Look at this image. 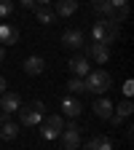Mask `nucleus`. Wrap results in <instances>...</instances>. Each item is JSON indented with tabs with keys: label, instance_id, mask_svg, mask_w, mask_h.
I'll return each instance as SVG.
<instances>
[{
	"label": "nucleus",
	"instance_id": "obj_4",
	"mask_svg": "<svg viewBox=\"0 0 134 150\" xmlns=\"http://www.w3.org/2000/svg\"><path fill=\"white\" fill-rule=\"evenodd\" d=\"M62 46H65V48H72V51L83 48V46H86L83 32H81V30H65V32H62Z\"/></svg>",
	"mask_w": 134,
	"mask_h": 150
},
{
	"label": "nucleus",
	"instance_id": "obj_1",
	"mask_svg": "<svg viewBox=\"0 0 134 150\" xmlns=\"http://www.w3.org/2000/svg\"><path fill=\"white\" fill-rule=\"evenodd\" d=\"M83 81H86V91H91L94 97H105V91H107L110 83H113V78H110L105 70H91Z\"/></svg>",
	"mask_w": 134,
	"mask_h": 150
},
{
	"label": "nucleus",
	"instance_id": "obj_21",
	"mask_svg": "<svg viewBox=\"0 0 134 150\" xmlns=\"http://www.w3.org/2000/svg\"><path fill=\"white\" fill-rule=\"evenodd\" d=\"M30 107H32V110H38V112H40V115H46V105H43L40 99H35V102H32Z\"/></svg>",
	"mask_w": 134,
	"mask_h": 150
},
{
	"label": "nucleus",
	"instance_id": "obj_13",
	"mask_svg": "<svg viewBox=\"0 0 134 150\" xmlns=\"http://www.w3.org/2000/svg\"><path fill=\"white\" fill-rule=\"evenodd\" d=\"M83 150H116L113 147V139L110 137H94V139H89L86 145H83Z\"/></svg>",
	"mask_w": 134,
	"mask_h": 150
},
{
	"label": "nucleus",
	"instance_id": "obj_5",
	"mask_svg": "<svg viewBox=\"0 0 134 150\" xmlns=\"http://www.w3.org/2000/svg\"><path fill=\"white\" fill-rule=\"evenodd\" d=\"M70 72L75 75V78H86V75L91 72V64L83 54H75L72 59H70Z\"/></svg>",
	"mask_w": 134,
	"mask_h": 150
},
{
	"label": "nucleus",
	"instance_id": "obj_28",
	"mask_svg": "<svg viewBox=\"0 0 134 150\" xmlns=\"http://www.w3.org/2000/svg\"><path fill=\"white\" fill-rule=\"evenodd\" d=\"M91 3H94V6H97V3H105V0H91Z\"/></svg>",
	"mask_w": 134,
	"mask_h": 150
},
{
	"label": "nucleus",
	"instance_id": "obj_24",
	"mask_svg": "<svg viewBox=\"0 0 134 150\" xmlns=\"http://www.w3.org/2000/svg\"><path fill=\"white\" fill-rule=\"evenodd\" d=\"M123 94H126V97H131V94H134V81H126V83H123Z\"/></svg>",
	"mask_w": 134,
	"mask_h": 150
},
{
	"label": "nucleus",
	"instance_id": "obj_6",
	"mask_svg": "<svg viewBox=\"0 0 134 150\" xmlns=\"http://www.w3.org/2000/svg\"><path fill=\"white\" fill-rule=\"evenodd\" d=\"M83 56H86V59L91 56L97 64H105V62L110 59V48L102 46V43H91V46H86V54H83Z\"/></svg>",
	"mask_w": 134,
	"mask_h": 150
},
{
	"label": "nucleus",
	"instance_id": "obj_7",
	"mask_svg": "<svg viewBox=\"0 0 134 150\" xmlns=\"http://www.w3.org/2000/svg\"><path fill=\"white\" fill-rule=\"evenodd\" d=\"M16 112H19V126H27V129L38 126V123H40V118H43L40 112L32 110V107H19Z\"/></svg>",
	"mask_w": 134,
	"mask_h": 150
},
{
	"label": "nucleus",
	"instance_id": "obj_18",
	"mask_svg": "<svg viewBox=\"0 0 134 150\" xmlns=\"http://www.w3.org/2000/svg\"><path fill=\"white\" fill-rule=\"evenodd\" d=\"M43 126H48L51 131H56V134H62V129H65V121H62V115H48Z\"/></svg>",
	"mask_w": 134,
	"mask_h": 150
},
{
	"label": "nucleus",
	"instance_id": "obj_17",
	"mask_svg": "<svg viewBox=\"0 0 134 150\" xmlns=\"http://www.w3.org/2000/svg\"><path fill=\"white\" fill-rule=\"evenodd\" d=\"M94 11H97V16H102V19H116V8H113L107 0H105V3H97Z\"/></svg>",
	"mask_w": 134,
	"mask_h": 150
},
{
	"label": "nucleus",
	"instance_id": "obj_8",
	"mask_svg": "<svg viewBox=\"0 0 134 150\" xmlns=\"http://www.w3.org/2000/svg\"><path fill=\"white\" fill-rule=\"evenodd\" d=\"M113 107H116V105H113L107 97H97V99H94V115H97V118H105V121H110Z\"/></svg>",
	"mask_w": 134,
	"mask_h": 150
},
{
	"label": "nucleus",
	"instance_id": "obj_9",
	"mask_svg": "<svg viewBox=\"0 0 134 150\" xmlns=\"http://www.w3.org/2000/svg\"><path fill=\"white\" fill-rule=\"evenodd\" d=\"M19 40V30L16 27H11V24H0V46H13Z\"/></svg>",
	"mask_w": 134,
	"mask_h": 150
},
{
	"label": "nucleus",
	"instance_id": "obj_15",
	"mask_svg": "<svg viewBox=\"0 0 134 150\" xmlns=\"http://www.w3.org/2000/svg\"><path fill=\"white\" fill-rule=\"evenodd\" d=\"M35 19H38L40 24H51L54 19H56V13H54L48 6H38V8H35Z\"/></svg>",
	"mask_w": 134,
	"mask_h": 150
},
{
	"label": "nucleus",
	"instance_id": "obj_27",
	"mask_svg": "<svg viewBox=\"0 0 134 150\" xmlns=\"http://www.w3.org/2000/svg\"><path fill=\"white\" fill-rule=\"evenodd\" d=\"M35 3H38V6H48L51 0H35Z\"/></svg>",
	"mask_w": 134,
	"mask_h": 150
},
{
	"label": "nucleus",
	"instance_id": "obj_11",
	"mask_svg": "<svg viewBox=\"0 0 134 150\" xmlns=\"http://www.w3.org/2000/svg\"><path fill=\"white\" fill-rule=\"evenodd\" d=\"M19 137V123L16 121H0V139H6V142H11V139H16Z\"/></svg>",
	"mask_w": 134,
	"mask_h": 150
},
{
	"label": "nucleus",
	"instance_id": "obj_3",
	"mask_svg": "<svg viewBox=\"0 0 134 150\" xmlns=\"http://www.w3.org/2000/svg\"><path fill=\"white\" fill-rule=\"evenodd\" d=\"M62 147L65 150H78L81 147V131H78V126L75 123H67L65 129H62Z\"/></svg>",
	"mask_w": 134,
	"mask_h": 150
},
{
	"label": "nucleus",
	"instance_id": "obj_25",
	"mask_svg": "<svg viewBox=\"0 0 134 150\" xmlns=\"http://www.w3.org/2000/svg\"><path fill=\"white\" fill-rule=\"evenodd\" d=\"M3 91H6V78L0 75V94H3Z\"/></svg>",
	"mask_w": 134,
	"mask_h": 150
},
{
	"label": "nucleus",
	"instance_id": "obj_26",
	"mask_svg": "<svg viewBox=\"0 0 134 150\" xmlns=\"http://www.w3.org/2000/svg\"><path fill=\"white\" fill-rule=\"evenodd\" d=\"M3 59H6V48L0 46V62H3Z\"/></svg>",
	"mask_w": 134,
	"mask_h": 150
},
{
	"label": "nucleus",
	"instance_id": "obj_20",
	"mask_svg": "<svg viewBox=\"0 0 134 150\" xmlns=\"http://www.w3.org/2000/svg\"><path fill=\"white\" fill-rule=\"evenodd\" d=\"M13 13V0H0V19H8Z\"/></svg>",
	"mask_w": 134,
	"mask_h": 150
},
{
	"label": "nucleus",
	"instance_id": "obj_12",
	"mask_svg": "<svg viewBox=\"0 0 134 150\" xmlns=\"http://www.w3.org/2000/svg\"><path fill=\"white\" fill-rule=\"evenodd\" d=\"M46 70V59L43 56H27L24 59V72L27 75H40Z\"/></svg>",
	"mask_w": 134,
	"mask_h": 150
},
{
	"label": "nucleus",
	"instance_id": "obj_14",
	"mask_svg": "<svg viewBox=\"0 0 134 150\" xmlns=\"http://www.w3.org/2000/svg\"><path fill=\"white\" fill-rule=\"evenodd\" d=\"M75 11H78V0H59V3H56V11H54V13L67 19V16H72Z\"/></svg>",
	"mask_w": 134,
	"mask_h": 150
},
{
	"label": "nucleus",
	"instance_id": "obj_2",
	"mask_svg": "<svg viewBox=\"0 0 134 150\" xmlns=\"http://www.w3.org/2000/svg\"><path fill=\"white\" fill-rule=\"evenodd\" d=\"M19 107H22V97H19L16 91H3L0 94V115H11V112H16Z\"/></svg>",
	"mask_w": 134,
	"mask_h": 150
},
{
	"label": "nucleus",
	"instance_id": "obj_16",
	"mask_svg": "<svg viewBox=\"0 0 134 150\" xmlns=\"http://www.w3.org/2000/svg\"><path fill=\"white\" fill-rule=\"evenodd\" d=\"M131 112H134V105H131V99H123L118 107H113V115H118L121 121H126V118L131 115Z\"/></svg>",
	"mask_w": 134,
	"mask_h": 150
},
{
	"label": "nucleus",
	"instance_id": "obj_23",
	"mask_svg": "<svg viewBox=\"0 0 134 150\" xmlns=\"http://www.w3.org/2000/svg\"><path fill=\"white\" fill-rule=\"evenodd\" d=\"M107 3H110L113 8H116V11H118V8H123V6H129V0H107Z\"/></svg>",
	"mask_w": 134,
	"mask_h": 150
},
{
	"label": "nucleus",
	"instance_id": "obj_10",
	"mask_svg": "<svg viewBox=\"0 0 134 150\" xmlns=\"http://www.w3.org/2000/svg\"><path fill=\"white\" fill-rule=\"evenodd\" d=\"M81 110H83V105H81L78 99H75L72 94L62 99V112H65V115H70V118H78V115H81Z\"/></svg>",
	"mask_w": 134,
	"mask_h": 150
},
{
	"label": "nucleus",
	"instance_id": "obj_22",
	"mask_svg": "<svg viewBox=\"0 0 134 150\" xmlns=\"http://www.w3.org/2000/svg\"><path fill=\"white\" fill-rule=\"evenodd\" d=\"M19 6H22V8H27V11H30V8H32V11L38 8V3H35V0H19Z\"/></svg>",
	"mask_w": 134,
	"mask_h": 150
},
{
	"label": "nucleus",
	"instance_id": "obj_19",
	"mask_svg": "<svg viewBox=\"0 0 134 150\" xmlns=\"http://www.w3.org/2000/svg\"><path fill=\"white\" fill-rule=\"evenodd\" d=\"M67 88H70V94H86V81L83 78H70V83H67Z\"/></svg>",
	"mask_w": 134,
	"mask_h": 150
}]
</instances>
